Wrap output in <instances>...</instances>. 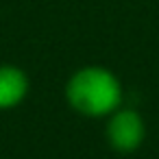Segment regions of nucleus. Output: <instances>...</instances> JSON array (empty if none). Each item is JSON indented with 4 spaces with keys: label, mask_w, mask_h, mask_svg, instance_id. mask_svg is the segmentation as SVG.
I'll use <instances>...</instances> for the list:
<instances>
[{
    "label": "nucleus",
    "mask_w": 159,
    "mask_h": 159,
    "mask_svg": "<svg viewBox=\"0 0 159 159\" xmlns=\"http://www.w3.org/2000/svg\"><path fill=\"white\" fill-rule=\"evenodd\" d=\"M68 105L83 118H107L124 100L120 79L105 66H83L66 83Z\"/></svg>",
    "instance_id": "f257e3e1"
},
{
    "label": "nucleus",
    "mask_w": 159,
    "mask_h": 159,
    "mask_svg": "<svg viewBox=\"0 0 159 159\" xmlns=\"http://www.w3.org/2000/svg\"><path fill=\"white\" fill-rule=\"evenodd\" d=\"M105 137L116 152L129 155L135 152L146 137V122L139 111L131 107H118L111 116H107Z\"/></svg>",
    "instance_id": "f03ea898"
},
{
    "label": "nucleus",
    "mask_w": 159,
    "mask_h": 159,
    "mask_svg": "<svg viewBox=\"0 0 159 159\" xmlns=\"http://www.w3.org/2000/svg\"><path fill=\"white\" fill-rule=\"evenodd\" d=\"M29 89L31 81L22 68L13 63L0 66V111H9L22 105L29 96Z\"/></svg>",
    "instance_id": "7ed1b4c3"
}]
</instances>
